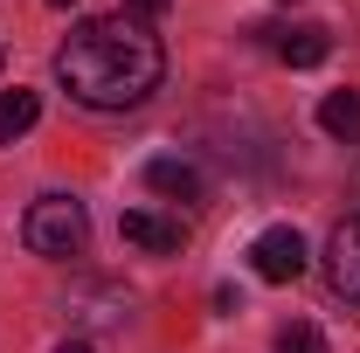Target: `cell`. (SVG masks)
I'll return each instance as SVG.
<instances>
[{
	"instance_id": "cell-11",
	"label": "cell",
	"mask_w": 360,
	"mask_h": 353,
	"mask_svg": "<svg viewBox=\"0 0 360 353\" xmlns=\"http://www.w3.org/2000/svg\"><path fill=\"white\" fill-rule=\"evenodd\" d=\"M167 7H174V0H125V14H132V21H160Z\"/></svg>"
},
{
	"instance_id": "cell-13",
	"label": "cell",
	"mask_w": 360,
	"mask_h": 353,
	"mask_svg": "<svg viewBox=\"0 0 360 353\" xmlns=\"http://www.w3.org/2000/svg\"><path fill=\"white\" fill-rule=\"evenodd\" d=\"M49 7H77V0H49Z\"/></svg>"
},
{
	"instance_id": "cell-8",
	"label": "cell",
	"mask_w": 360,
	"mask_h": 353,
	"mask_svg": "<svg viewBox=\"0 0 360 353\" xmlns=\"http://www.w3.org/2000/svg\"><path fill=\"white\" fill-rule=\"evenodd\" d=\"M35 118H42V97L35 90H0V146H14V139H28L35 132Z\"/></svg>"
},
{
	"instance_id": "cell-9",
	"label": "cell",
	"mask_w": 360,
	"mask_h": 353,
	"mask_svg": "<svg viewBox=\"0 0 360 353\" xmlns=\"http://www.w3.org/2000/svg\"><path fill=\"white\" fill-rule=\"evenodd\" d=\"M319 132L360 139V90H326V97H319Z\"/></svg>"
},
{
	"instance_id": "cell-12",
	"label": "cell",
	"mask_w": 360,
	"mask_h": 353,
	"mask_svg": "<svg viewBox=\"0 0 360 353\" xmlns=\"http://www.w3.org/2000/svg\"><path fill=\"white\" fill-rule=\"evenodd\" d=\"M56 353H90V340H63V347H56Z\"/></svg>"
},
{
	"instance_id": "cell-5",
	"label": "cell",
	"mask_w": 360,
	"mask_h": 353,
	"mask_svg": "<svg viewBox=\"0 0 360 353\" xmlns=\"http://www.w3.org/2000/svg\"><path fill=\"white\" fill-rule=\"evenodd\" d=\"M326 284L360 305V215H347L333 229V243H326Z\"/></svg>"
},
{
	"instance_id": "cell-4",
	"label": "cell",
	"mask_w": 360,
	"mask_h": 353,
	"mask_svg": "<svg viewBox=\"0 0 360 353\" xmlns=\"http://www.w3.org/2000/svg\"><path fill=\"white\" fill-rule=\"evenodd\" d=\"M118 236H125L132 250H153V257H174V250H187V222H180V215H160V208H125Z\"/></svg>"
},
{
	"instance_id": "cell-3",
	"label": "cell",
	"mask_w": 360,
	"mask_h": 353,
	"mask_svg": "<svg viewBox=\"0 0 360 353\" xmlns=\"http://www.w3.org/2000/svg\"><path fill=\"white\" fill-rule=\"evenodd\" d=\"M250 270H257L264 284H298V277H305V236H298L291 222H270L264 236L250 243Z\"/></svg>"
},
{
	"instance_id": "cell-1",
	"label": "cell",
	"mask_w": 360,
	"mask_h": 353,
	"mask_svg": "<svg viewBox=\"0 0 360 353\" xmlns=\"http://www.w3.org/2000/svg\"><path fill=\"white\" fill-rule=\"evenodd\" d=\"M160 77H167V49L132 14H90L56 49V84L90 111H132L160 90Z\"/></svg>"
},
{
	"instance_id": "cell-6",
	"label": "cell",
	"mask_w": 360,
	"mask_h": 353,
	"mask_svg": "<svg viewBox=\"0 0 360 353\" xmlns=\"http://www.w3.org/2000/svg\"><path fill=\"white\" fill-rule=\"evenodd\" d=\"M146 187H153V194H167V201H201V194H208L201 167H194V160H180V153L146 160Z\"/></svg>"
},
{
	"instance_id": "cell-2",
	"label": "cell",
	"mask_w": 360,
	"mask_h": 353,
	"mask_svg": "<svg viewBox=\"0 0 360 353\" xmlns=\"http://www.w3.org/2000/svg\"><path fill=\"white\" fill-rule=\"evenodd\" d=\"M21 243L49 257V264H63V257H84L90 243V215L77 194H42V201H28V215H21Z\"/></svg>"
},
{
	"instance_id": "cell-7",
	"label": "cell",
	"mask_w": 360,
	"mask_h": 353,
	"mask_svg": "<svg viewBox=\"0 0 360 353\" xmlns=\"http://www.w3.org/2000/svg\"><path fill=\"white\" fill-rule=\"evenodd\" d=\"M264 35H277L270 49H277L291 70H319V63L333 56V35H326L319 21H298V28H264Z\"/></svg>"
},
{
	"instance_id": "cell-10",
	"label": "cell",
	"mask_w": 360,
	"mask_h": 353,
	"mask_svg": "<svg viewBox=\"0 0 360 353\" xmlns=\"http://www.w3.org/2000/svg\"><path fill=\"white\" fill-rule=\"evenodd\" d=\"M277 353H326V333H319L312 319H291V326L277 333Z\"/></svg>"
}]
</instances>
